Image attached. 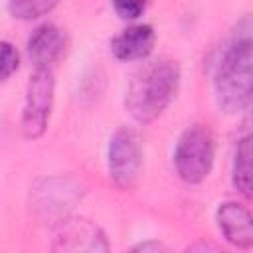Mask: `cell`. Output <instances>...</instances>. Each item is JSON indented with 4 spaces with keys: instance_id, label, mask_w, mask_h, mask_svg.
<instances>
[{
    "instance_id": "cell-13",
    "label": "cell",
    "mask_w": 253,
    "mask_h": 253,
    "mask_svg": "<svg viewBox=\"0 0 253 253\" xmlns=\"http://www.w3.org/2000/svg\"><path fill=\"white\" fill-rule=\"evenodd\" d=\"M111 4H113V10L117 12L119 18L138 20L146 12L150 0H111Z\"/></svg>"
},
{
    "instance_id": "cell-8",
    "label": "cell",
    "mask_w": 253,
    "mask_h": 253,
    "mask_svg": "<svg viewBox=\"0 0 253 253\" xmlns=\"http://www.w3.org/2000/svg\"><path fill=\"white\" fill-rule=\"evenodd\" d=\"M215 221L229 245L237 249L253 247V217L247 206L237 202H223L215 211Z\"/></svg>"
},
{
    "instance_id": "cell-1",
    "label": "cell",
    "mask_w": 253,
    "mask_h": 253,
    "mask_svg": "<svg viewBox=\"0 0 253 253\" xmlns=\"http://www.w3.org/2000/svg\"><path fill=\"white\" fill-rule=\"evenodd\" d=\"M251 20L243 16L229 38L223 42L213 65V97L215 105L235 115L247 111L253 93V40Z\"/></svg>"
},
{
    "instance_id": "cell-5",
    "label": "cell",
    "mask_w": 253,
    "mask_h": 253,
    "mask_svg": "<svg viewBox=\"0 0 253 253\" xmlns=\"http://www.w3.org/2000/svg\"><path fill=\"white\" fill-rule=\"evenodd\" d=\"M142 142L134 128L121 126L113 132L107 146V172L121 190H132L142 170Z\"/></svg>"
},
{
    "instance_id": "cell-4",
    "label": "cell",
    "mask_w": 253,
    "mask_h": 253,
    "mask_svg": "<svg viewBox=\"0 0 253 253\" xmlns=\"http://www.w3.org/2000/svg\"><path fill=\"white\" fill-rule=\"evenodd\" d=\"M55 95V79L51 67H34L26 85V99L22 107L20 128L30 140L42 138L47 130Z\"/></svg>"
},
{
    "instance_id": "cell-9",
    "label": "cell",
    "mask_w": 253,
    "mask_h": 253,
    "mask_svg": "<svg viewBox=\"0 0 253 253\" xmlns=\"http://www.w3.org/2000/svg\"><path fill=\"white\" fill-rule=\"evenodd\" d=\"M156 43V32L150 24H132L111 40V53L119 61H142Z\"/></svg>"
},
{
    "instance_id": "cell-15",
    "label": "cell",
    "mask_w": 253,
    "mask_h": 253,
    "mask_svg": "<svg viewBox=\"0 0 253 253\" xmlns=\"http://www.w3.org/2000/svg\"><path fill=\"white\" fill-rule=\"evenodd\" d=\"M192 249H213V251H219V247L217 245H213V243H198V245H190L188 247V251H192Z\"/></svg>"
},
{
    "instance_id": "cell-12",
    "label": "cell",
    "mask_w": 253,
    "mask_h": 253,
    "mask_svg": "<svg viewBox=\"0 0 253 253\" xmlns=\"http://www.w3.org/2000/svg\"><path fill=\"white\" fill-rule=\"evenodd\" d=\"M20 65V53L14 47V43L0 40V83L6 81L12 73H16Z\"/></svg>"
},
{
    "instance_id": "cell-6",
    "label": "cell",
    "mask_w": 253,
    "mask_h": 253,
    "mask_svg": "<svg viewBox=\"0 0 253 253\" xmlns=\"http://www.w3.org/2000/svg\"><path fill=\"white\" fill-rule=\"evenodd\" d=\"M51 247L57 251H107L109 243L103 229L91 219L63 217L55 227Z\"/></svg>"
},
{
    "instance_id": "cell-3",
    "label": "cell",
    "mask_w": 253,
    "mask_h": 253,
    "mask_svg": "<svg viewBox=\"0 0 253 253\" xmlns=\"http://www.w3.org/2000/svg\"><path fill=\"white\" fill-rule=\"evenodd\" d=\"M172 158L180 180L186 184L204 182L210 176L215 160V136L211 128L204 123L190 125L178 136Z\"/></svg>"
},
{
    "instance_id": "cell-2",
    "label": "cell",
    "mask_w": 253,
    "mask_h": 253,
    "mask_svg": "<svg viewBox=\"0 0 253 253\" xmlns=\"http://www.w3.org/2000/svg\"><path fill=\"white\" fill-rule=\"evenodd\" d=\"M182 81V69L174 59H156L144 63L130 79L125 93V109L140 123L156 121L174 101Z\"/></svg>"
},
{
    "instance_id": "cell-10",
    "label": "cell",
    "mask_w": 253,
    "mask_h": 253,
    "mask_svg": "<svg viewBox=\"0 0 253 253\" xmlns=\"http://www.w3.org/2000/svg\"><path fill=\"white\" fill-rule=\"evenodd\" d=\"M233 188L245 198H251V134H243L233 152V168H231Z\"/></svg>"
},
{
    "instance_id": "cell-14",
    "label": "cell",
    "mask_w": 253,
    "mask_h": 253,
    "mask_svg": "<svg viewBox=\"0 0 253 253\" xmlns=\"http://www.w3.org/2000/svg\"><path fill=\"white\" fill-rule=\"evenodd\" d=\"M132 251H154V253H156V251H166V245L160 243L158 239H146V241L134 245Z\"/></svg>"
},
{
    "instance_id": "cell-11",
    "label": "cell",
    "mask_w": 253,
    "mask_h": 253,
    "mask_svg": "<svg viewBox=\"0 0 253 253\" xmlns=\"http://www.w3.org/2000/svg\"><path fill=\"white\" fill-rule=\"evenodd\" d=\"M57 4L59 0H6L10 16L24 22H32L49 14Z\"/></svg>"
},
{
    "instance_id": "cell-7",
    "label": "cell",
    "mask_w": 253,
    "mask_h": 253,
    "mask_svg": "<svg viewBox=\"0 0 253 253\" xmlns=\"http://www.w3.org/2000/svg\"><path fill=\"white\" fill-rule=\"evenodd\" d=\"M26 49L34 67H51L65 55L67 49L65 32L51 22H43L30 34L26 42Z\"/></svg>"
}]
</instances>
